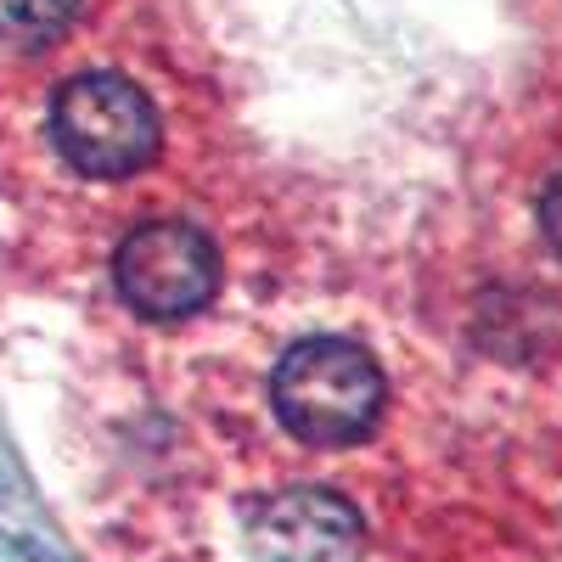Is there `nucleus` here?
I'll return each mask as SVG.
<instances>
[{
  "label": "nucleus",
  "instance_id": "nucleus-1",
  "mask_svg": "<svg viewBox=\"0 0 562 562\" xmlns=\"http://www.w3.org/2000/svg\"><path fill=\"white\" fill-rule=\"evenodd\" d=\"M276 422L310 450H349L383 416V371L349 338H310L270 378Z\"/></svg>",
  "mask_w": 562,
  "mask_h": 562
},
{
  "label": "nucleus",
  "instance_id": "nucleus-2",
  "mask_svg": "<svg viewBox=\"0 0 562 562\" xmlns=\"http://www.w3.org/2000/svg\"><path fill=\"white\" fill-rule=\"evenodd\" d=\"M52 140L79 175L124 180L147 169L158 153V108L147 102V90H135L119 74H85L57 90Z\"/></svg>",
  "mask_w": 562,
  "mask_h": 562
},
{
  "label": "nucleus",
  "instance_id": "nucleus-3",
  "mask_svg": "<svg viewBox=\"0 0 562 562\" xmlns=\"http://www.w3.org/2000/svg\"><path fill=\"white\" fill-rule=\"evenodd\" d=\"M113 281L135 315L180 321L220 293V248L209 243V231L186 220H153L119 243Z\"/></svg>",
  "mask_w": 562,
  "mask_h": 562
},
{
  "label": "nucleus",
  "instance_id": "nucleus-4",
  "mask_svg": "<svg viewBox=\"0 0 562 562\" xmlns=\"http://www.w3.org/2000/svg\"><path fill=\"white\" fill-rule=\"evenodd\" d=\"M366 524L333 490H281L254 506L248 551L254 562H360Z\"/></svg>",
  "mask_w": 562,
  "mask_h": 562
},
{
  "label": "nucleus",
  "instance_id": "nucleus-5",
  "mask_svg": "<svg viewBox=\"0 0 562 562\" xmlns=\"http://www.w3.org/2000/svg\"><path fill=\"white\" fill-rule=\"evenodd\" d=\"M79 18V0H0V45H52Z\"/></svg>",
  "mask_w": 562,
  "mask_h": 562
},
{
  "label": "nucleus",
  "instance_id": "nucleus-6",
  "mask_svg": "<svg viewBox=\"0 0 562 562\" xmlns=\"http://www.w3.org/2000/svg\"><path fill=\"white\" fill-rule=\"evenodd\" d=\"M540 225H546V243L562 254V180L546 192V203H540Z\"/></svg>",
  "mask_w": 562,
  "mask_h": 562
}]
</instances>
